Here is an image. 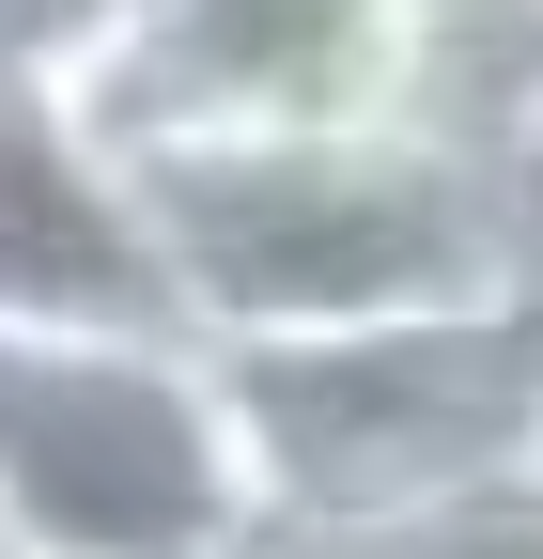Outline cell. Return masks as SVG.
I'll return each mask as SVG.
<instances>
[{"label":"cell","mask_w":543,"mask_h":559,"mask_svg":"<svg viewBox=\"0 0 543 559\" xmlns=\"http://www.w3.org/2000/svg\"><path fill=\"white\" fill-rule=\"evenodd\" d=\"M141 218L171 264V311L218 342H342V326H420V311H497L528 296L512 187L435 156L420 124L342 109V124H233V140H141Z\"/></svg>","instance_id":"1"},{"label":"cell","mask_w":543,"mask_h":559,"mask_svg":"<svg viewBox=\"0 0 543 559\" xmlns=\"http://www.w3.org/2000/svg\"><path fill=\"white\" fill-rule=\"evenodd\" d=\"M62 94L124 156L233 124H342L388 94V0H124Z\"/></svg>","instance_id":"4"},{"label":"cell","mask_w":543,"mask_h":559,"mask_svg":"<svg viewBox=\"0 0 543 559\" xmlns=\"http://www.w3.org/2000/svg\"><path fill=\"white\" fill-rule=\"evenodd\" d=\"M373 109L512 187L543 140V0H388V94Z\"/></svg>","instance_id":"6"},{"label":"cell","mask_w":543,"mask_h":559,"mask_svg":"<svg viewBox=\"0 0 543 559\" xmlns=\"http://www.w3.org/2000/svg\"><path fill=\"white\" fill-rule=\"evenodd\" d=\"M249 559H358V544H295V528H264V544H249Z\"/></svg>","instance_id":"8"},{"label":"cell","mask_w":543,"mask_h":559,"mask_svg":"<svg viewBox=\"0 0 543 559\" xmlns=\"http://www.w3.org/2000/svg\"><path fill=\"white\" fill-rule=\"evenodd\" d=\"M233 404L264 451V513L295 544H388L450 498L543 481V296L342 342H233Z\"/></svg>","instance_id":"2"},{"label":"cell","mask_w":543,"mask_h":559,"mask_svg":"<svg viewBox=\"0 0 543 559\" xmlns=\"http://www.w3.org/2000/svg\"><path fill=\"white\" fill-rule=\"evenodd\" d=\"M512 249H528V296H543V140H528V171H512Z\"/></svg>","instance_id":"7"},{"label":"cell","mask_w":543,"mask_h":559,"mask_svg":"<svg viewBox=\"0 0 543 559\" xmlns=\"http://www.w3.org/2000/svg\"><path fill=\"white\" fill-rule=\"evenodd\" d=\"M0 326H186L124 140L32 62H0Z\"/></svg>","instance_id":"5"},{"label":"cell","mask_w":543,"mask_h":559,"mask_svg":"<svg viewBox=\"0 0 543 559\" xmlns=\"http://www.w3.org/2000/svg\"><path fill=\"white\" fill-rule=\"evenodd\" d=\"M0 513L32 559H249L280 528L202 326H0Z\"/></svg>","instance_id":"3"},{"label":"cell","mask_w":543,"mask_h":559,"mask_svg":"<svg viewBox=\"0 0 543 559\" xmlns=\"http://www.w3.org/2000/svg\"><path fill=\"white\" fill-rule=\"evenodd\" d=\"M0 559H32V544H16V513H0Z\"/></svg>","instance_id":"9"}]
</instances>
